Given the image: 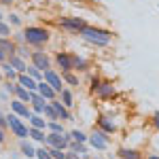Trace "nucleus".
<instances>
[{"instance_id": "nucleus-3", "label": "nucleus", "mask_w": 159, "mask_h": 159, "mask_svg": "<svg viewBox=\"0 0 159 159\" xmlns=\"http://www.w3.org/2000/svg\"><path fill=\"white\" fill-rule=\"evenodd\" d=\"M7 129H11L19 140H25V138H28V132H30V125H28L24 119H19V117H15L13 112H9V115H7Z\"/></svg>"}, {"instance_id": "nucleus-7", "label": "nucleus", "mask_w": 159, "mask_h": 159, "mask_svg": "<svg viewBox=\"0 0 159 159\" xmlns=\"http://www.w3.org/2000/svg\"><path fill=\"white\" fill-rule=\"evenodd\" d=\"M91 93H93L96 98H100V100H110V98H115V96H117V89H115V85H112L110 81L100 79L98 85L91 89Z\"/></svg>"}, {"instance_id": "nucleus-23", "label": "nucleus", "mask_w": 159, "mask_h": 159, "mask_svg": "<svg viewBox=\"0 0 159 159\" xmlns=\"http://www.w3.org/2000/svg\"><path fill=\"white\" fill-rule=\"evenodd\" d=\"M32 93H34V91H28V89H24L21 85H17V83H15V91H13L15 100H19V102H24V104H30Z\"/></svg>"}, {"instance_id": "nucleus-5", "label": "nucleus", "mask_w": 159, "mask_h": 159, "mask_svg": "<svg viewBox=\"0 0 159 159\" xmlns=\"http://www.w3.org/2000/svg\"><path fill=\"white\" fill-rule=\"evenodd\" d=\"M30 64L36 66L40 72H45V70H49L51 66H53V57H51L49 53H45L43 49H34L32 55H30Z\"/></svg>"}, {"instance_id": "nucleus-12", "label": "nucleus", "mask_w": 159, "mask_h": 159, "mask_svg": "<svg viewBox=\"0 0 159 159\" xmlns=\"http://www.w3.org/2000/svg\"><path fill=\"white\" fill-rule=\"evenodd\" d=\"M96 125H98L100 132H104L106 136L115 134L117 129H119V125H115V121L110 119V117H106V115H102V117H98V121H96Z\"/></svg>"}, {"instance_id": "nucleus-4", "label": "nucleus", "mask_w": 159, "mask_h": 159, "mask_svg": "<svg viewBox=\"0 0 159 159\" xmlns=\"http://www.w3.org/2000/svg\"><path fill=\"white\" fill-rule=\"evenodd\" d=\"M57 25H60L64 32H68V34H79L87 25V21L83 17H61L60 21H57Z\"/></svg>"}, {"instance_id": "nucleus-18", "label": "nucleus", "mask_w": 159, "mask_h": 159, "mask_svg": "<svg viewBox=\"0 0 159 159\" xmlns=\"http://www.w3.org/2000/svg\"><path fill=\"white\" fill-rule=\"evenodd\" d=\"M36 93H38V96H43V98L47 100V102H51V100H55V98H57V93L53 91V87H49L47 83H45V81H40V83H38Z\"/></svg>"}, {"instance_id": "nucleus-40", "label": "nucleus", "mask_w": 159, "mask_h": 159, "mask_svg": "<svg viewBox=\"0 0 159 159\" xmlns=\"http://www.w3.org/2000/svg\"><path fill=\"white\" fill-rule=\"evenodd\" d=\"M153 125L159 129V110H155V112H153Z\"/></svg>"}, {"instance_id": "nucleus-9", "label": "nucleus", "mask_w": 159, "mask_h": 159, "mask_svg": "<svg viewBox=\"0 0 159 159\" xmlns=\"http://www.w3.org/2000/svg\"><path fill=\"white\" fill-rule=\"evenodd\" d=\"M43 81L47 83L49 87H53V91L55 93H60L61 89H64V81H61V74L55 72L53 68H49V70H45L43 72Z\"/></svg>"}, {"instance_id": "nucleus-39", "label": "nucleus", "mask_w": 159, "mask_h": 159, "mask_svg": "<svg viewBox=\"0 0 159 159\" xmlns=\"http://www.w3.org/2000/svg\"><path fill=\"white\" fill-rule=\"evenodd\" d=\"M64 159H81V155H76L72 151H66V153H64Z\"/></svg>"}, {"instance_id": "nucleus-16", "label": "nucleus", "mask_w": 159, "mask_h": 159, "mask_svg": "<svg viewBox=\"0 0 159 159\" xmlns=\"http://www.w3.org/2000/svg\"><path fill=\"white\" fill-rule=\"evenodd\" d=\"M7 61L11 64L13 68H15V72H17V74H25V68H28V61H25L24 57H19L17 53H13V55H9V57H7Z\"/></svg>"}, {"instance_id": "nucleus-22", "label": "nucleus", "mask_w": 159, "mask_h": 159, "mask_svg": "<svg viewBox=\"0 0 159 159\" xmlns=\"http://www.w3.org/2000/svg\"><path fill=\"white\" fill-rule=\"evenodd\" d=\"M0 51L9 57V55H13V53L17 51V43L11 40V36H9V38H0Z\"/></svg>"}, {"instance_id": "nucleus-1", "label": "nucleus", "mask_w": 159, "mask_h": 159, "mask_svg": "<svg viewBox=\"0 0 159 159\" xmlns=\"http://www.w3.org/2000/svg\"><path fill=\"white\" fill-rule=\"evenodd\" d=\"M21 36H24L25 45L34 51V49H43L51 40V30L45 28V25H25Z\"/></svg>"}, {"instance_id": "nucleus-45", "label": "nucleus", "mask_w": 159, "mask_h": 159, "mask_svg": "<svg viewBox=\"0 0 159 159\" xmlns=\"http://www.w3.org/2000/svg\"><path fill=\"white\" fill-rule=\"evenodd\" d=\"M2 19H4V13H2V11H0V21H2Z\"/></svg>"}, {"instance_id": "nucleus-47", "label": "nucleus", "mask_w": 159, "mask_h": 159, "mask_svg": "<svg viewBox=\"0 0 159 159\" xmlns=\"http://www.w3.org/2000/svg\"><path fill=\"white\" fill-rule=\"evenodd\" d=\"M87 159H102V157H87Z\"/></svg>"}, {"instance_id": "nucleus-33", "label": "nucleus", "mask_w": 159, "mask_h": 159, "mask_svg": "<svg viewBox=\"0 0 159 159\" xmlns=\"http://www.w3.org/2000/svg\"><path fill=\"white\" fill-rule=\"evenodd\" d=\"M34 159H51V155H49V148L45 147V144H40V147H36Z\"/></svg>"}, {"instance_id": "nucleus-30", "label": "nucleus", "mask_w": 159, "mask_h": 159, "mask_svg": "<svg viewBox=\"0 0 159 159\" xmlns=\"http://www.w3.org/2000/svg\"><path fill=\"white\" fill-rule=\"evenodd\" d=\"M19 57H24V60H30V55H32V49L25 45V43H17V51H15Z\"/></svg>"}, {"instance_id": "nucleus-44", "label": "nucleus", "mask_w": 159, "mask_h": 159, "mask_svg": "<svg viewBox=\"0 0 159 159\" xmlns=\"http://www.w3.org/2000/svg\"><path fill=\"white\" fill-rule=\"evenodd\" d=\"M147 159H159V155H155V153H153V155H148Z\"/></svg>"}, {"instance_id": "nucleus-35", "label": "nucleus", "mask_w": 159, "mask_h": 159, "mask_svg": "<svg viewBox=\"0 0 159 159\" xmlns=\"http://www.w3.org/2000/svg\"><path fill=\"white\" fill-rule=\"evenodd\" d=\"M7 24L9 25H21V17H19L17 13H11V15L7 17Z\"/></svg>"}, {"instance_id": "nucleus-31", "label": "nucleus", "mask_w": 159, "mask_h": 159, "mask_svg": "<svg viewBox=\"0 0 159 159\" xmlns=\"http://www.w3.org/2000/svg\"><path fill=\"white\" fill-rule=\"evenodd\" d=\"M68 136H70V140H74V142H83V144H87V134L81 132V129H72V132H68Z\"/></svg>"}, {"instance_id": "nucleus-32", "label": "nucleus", "mask_w": 159, "mask_h": 159, "mask_svg": "<svg viewBox=\"0 0 159 159\" xmlns=\"http://www.w3.org/2000/svg\"><path fill=\"white\" fill-rule=\"evenodd\" d=\"M47 129L51 134H66V129H64V125L60 121H47Z\"/></svg>"}, {"instance_id": "nucleus-10", "label": "nucleus", "mask_w": 159, "mask_h": 159, "mask_svg": "<svg viewBox=\"0 0 159 159\" xmlns=\"http://www.w3.org/2000/svg\"><path fill=\"white\" fill-rule=\"evenodd\" d=\"M55 60V66L60 68V72H72V53L68 51H57L53 55Z\"/></svg>"}, {"instance_id": "nucleus-42", "label": "nucleus", "mask_w": 159, "mask_h": 159, "mask_svg": "<svg viewBox=\"0 0 159 159\" xmlns=\"http://www.w3.org/2000/svg\"><path fill=\"white\" fill-rule=\"evenodd\" d=\"M0 2H2V4H7V7H11V4L15 2V0H0Z\"/></svg>"}, {"instance_id": "nucleus-29", "label": "nucleus", "mask_w": 159, "mask_h": 159, "mask_svg": "<svg viewBox=\"0 0 159 159\" xmlns=\"http://www.w3.org/2000/svg\"><path fill=\"white\" fill-rule=\"evenodd\" d=\"M25 74H28L30 79H34L36 83H40V81H43V72L38 70L36 66H32V64H28V68H25Z\"/></svg>"}, {"instance_id": "nucleus-46", "label": "nucleus", "mask_w": 159, "mask_h": 159, "mask_svg": "<svg viewBox=\"0 0 159 159\" xmlns=\"http://www.w3.org/2000/svg\"><path fill=\"white\" fill-rule=\"evenodd\" d=\"M2 81H4V76H2V72H0V83H2Z\"/></svg>"}, {"instance_id": "nucleus-25", "label": "nucleus", "mask_w": 159, "mask_h": 159, "mask_svg": "<svg viewBox=\"0 0 159 159\" xmlns=\"http://www.w3.org/2000/svg\"><path fill=\"white\" fill-rule=\"evenodd\" d=\"M45 129H36V127H30V132H28V140H32V142H38V144H45Z\"/></svg>"}, {"instance_id": "nucleus-8", "label": "nucleus", "mask_w": 159, "mask_h": 159, "mask_svg": "<svg viewBox=\"0 0 159 159\" xmlns=\"http://www.w3.org/2000/svg\"><path fill=\"white\" fill-rule=\"evenodd\" d=\"M68 144H70V136L68 132L66 134H47L45 138V147L49 148H60V151H68Z\"/></svg>"}, {"instance_id": "nucleus-37", "label": "nucleus", "mask_w": 159, "mask_h": 159, "mask_svg": "<svg viewBox=\"0 0 159 159\" xmlns=\"http://www.w3.org/2000/svg\"><path fill=\"white\" fill-rule=\"evenodd\" d=\"M47 148H49V147H47ZM64 153H66V151H60V148H49L51 159H64Z\"/></svg>"}, {"instance_id": "nucleus-17", "label": "nucleus", "mask_w": 159, "mask_h": 159, "mask_svg": "<svg viewBox=\"0 0 159 159\" xmlns=\"http://www.w3.org/2000/svg\"><path fill=\"white\" fill-rule=\"evenodd\" d=\"M117 157H119V159H142V153H140L138 148L119 147V151H117Z\"/></svg>"}, {"instance_id": "nucleus-13", "label": "nucleus", "mask_w": 159, "mask_h": 159, "mask_svg": "<svg viewBox=\"0 0 159 159\" xmlns=\"http://www.w3.org/2000/svg\"><path fill=\"white\" fill-rule=\"evenodd\" d=\"M51 106H53V110H55V115H57V121H68V119H72V110L66 108L64 104H61L60 100H51Z\"/></svg>"}, {"instance_id": "nucleus-27", "label": "nucleus", "mask_w": 159, "mask_h": 159, "mask_svg": "<svg viewBox=\"0 0 159 159\" xmlns=\"http://www.w3.org/2000/svg\"><path fill=\"white\" fill-rule=\"evenodd\" d=\"M68 151H72V153H76V155H87V151H89V147L87 144H83V142H74V140H70V144H68Z\"/></svg>"}, {"instance_id": "nucleus-38", "label": "nucleus", "mask_w": 159, "mask_h": 159, "mask_svg": "<svg viewBox=\"0 0 159 159\" xmlns=\"http://www.w3.org/2000/svg\"><path fill=\"white\" fill-rule=\"evenodd\" d=\"M0 129H7V115L0 110Z\"/></svg>"}, {"instance_id": "nucleus-48", "label": "nucleus", "mask_w": 159, "mask_h": 159, "mask_svg": "<svg viewBox=\"0 0 159 159\" xmlns=\"http://www.w3.org/2000/svg\"><path fill=\"white\" fill-rule=\"evenodd\" d=\"M0 151H2V147H0Z\"/></svg>"}, {"instance_id": "nucleus-15", "label": "nucleus", "mask_w": 159, "mask_h": 159, "mask_svg": "<svg viewBox=\"0 0 159 159\" xmlns=\"http://www.w3.org/2000/svg\"><path fill=\"white\" fill-rule=\"evenodd\" d=\"M89 66H91L89 57H85V55H74L72 53V72H87Z\"/></svg>"}, {"instance_id": "nucleus-43", "label": "nucleus", "mask_w": 159, "mask_h": 159, "mask_svg": "<svg viewBox=\"0 0 159 159\" xmlns=\"http://www.w3.org/2000/svg\"><path fill=\"white\" fill-rule=\"evenodd\" d=\"M2 61H7V55H4V53L0 51V64H2Z\"/></svg>"}, {"instance_id": "nucleus-11", "label": "nucleus", "mask_w": 159, "mask_h": 159, "mask_svg": "<svg viewBox=\"0 0 159 159\" xmlns=\"http://www.w3.org/2000/svg\"><path fill=\"white\" fill-rule=\"evenodd\" d=\"M9 108H11V112L15 115V117H19V119H24V121H28L30 117H32V110H30V106L28 104H24V102H19V100H11V104H9Z\"/></svg>"}, {"instance_id": "nucleus-2", "label": "nucleus", "mask_w": 159, "mask_h": 159, "mask_svg": "<svg viewBox=\"0 0 159 159\" xmlns=\"http://www.w3.org/2000/svg\"><path fill=\"white\" fill-rule=\"evenodd\" d=\"M79 36L85 43L93 45V47H108L112 43V32L104 30V28H98V25H89V24L79 32Z\"/></svg>"}, {"instance_id": "nucleus-19", "label": "nucleus", "mask_w": 159, "mask_h": 159, "mask_svg": "<svg viewBox=\"0 0 159 159\" xmlns=\"http://www.w3.org/2000/svg\"><path fill=\"white\" fill-rule=\"evenodd\" d=\"M19 151H21V155H24L25 159H34V153H36V144L32 142V140H21L19 142Z\"/></svg>"}, {"instance_id": "nucleus-34", "label": "nucleus", "mask_w": 159, "mask_h": 159, "mask_svg": "<svg viewBox=\"0 0 159 159\" xmlns=\"http://www.w3.org/2000/svg\"><path fill=\"white\" fill-rule=\"evenodd\" d=\"M9 36H11V25L2 19L0 21V38H9Z\"/></svg>"}, {"instance_id": "nucleus-20", "label": "nucleus", "mask_w": 159, "mask_h": 159, "mask_svg": "<svg viewBox=\"0 0 159 159\" xmlns=\"http://www.w3.org/2000/svg\"><path fill=\"white\" fill-rule=\"evenodd\" d=\"M57 100H60L61 104L66 106V108H72L74 106V96H72V89L70 87H64L60 93H57Z\"/></svg>"}, {"instance_id": "nucleus-6", "label": "nucleus", "mask_w": 159, "mask_h": 159, "mask_svg": "<svg viewBox=\"0 0 159 159\" xmlns=\"http://www.w3.org/2000/svg\"><path fill=\"white\" fill-rule=\"evenodd\" d=\"M87 144L91 148H96V151H106L110 144V136H106L104 132H100L98 127H96L91 134L87 136Z\"/></svg>"}, {"instance_id": "nucleus-36", "label": "nucleus", "mask_w": 159, "mask_h": 159, "mask_svg": "<svg viewBox=\"0 0 159 159\" xmlns=\"http://www.w3.org/2000/svg\"><path fill=\"white\" fill-rule=\"evenodd\" d=\"M2 91L9 96V93H13L15 91V81H2Z\"/></svg>"}, {"instance_id": "nucleus-28", "label": "nucleus", "mask_w": 159, "mask_h": 159, "mask_svg": "<svg viewBox=\"0 0 159 159\" xmlns=\"http://www.w3.org/2000/svg\"><path fill=\"white\" fill-rule=\"evenodd\" d=\"M61 74V81H64V87L68 85V87H76L79 85V76L72 72H60Z\"/></svg>"}, {"instance_id": "nucleus-14", "label": "nucleus", "mask_w": 159, "mask_h": 159, "mask_svg": "<svg viewBox=\"0 0 159 159\" xmlns=\"http://www.w3.org/2000/svg\"><path fill=\"white\" fill-rule=\"evenodd\" d=\"M28 106H30V110H32V115H43V110H45V106H47V100L43 98V96H38L36 91H34Z\"/></svg>"}, {"instance_id": "nucleus-21", "label": "nucleus", "mask_w": 159, "mask_h": 159, "mask_svg": "<svg viewBox=\"0 0 159 159\" xmlns=\"http://www.w3.org/2000/svg\"><path fill=\"white\" fill-rule=\"evenodd\" d=\"M17 85H21L24 89H28V91H36L38 83L34 81V79H30L28 74H17V81H15Z\"/></svg>"}, {"instance_id": "nucleus-24", "label": "nucleus", "mask_w": 159, "mask_h": 159, "mask_svg": "<svg viewBox=\"0 0 159 159\" xmlns=\"http://www.w3.org/2000/svg\"><path fill=\"white\" fill-rule=\"evenodd\" d=\"M0 72L4 76V81H17V72H15V68H13L9 61H2L0 64Z\"/></svg>"}, {"instance_id": "nucleus-26", "label": "nucleus", "mask_w": 159, "mask_h": 159, "mask_svg": "<svg viewBox=\"0 0 159 159\" xmlns=\"http://www.w3.org/2000/svg\"><path fill=\"white\" fill-rule=\"evenodd\" d=\"M28 125H30V127H36V129H47V121H45L43 115H32V117L28 119Z\"/></svg>"}, {"instance_id": "nucleus-41", "label": "nucleus", "mask_w": 159, "mask_h": 159, "mask_svg": "<svg viewBox=\"0 0 159 159\" xmlns=\"http://www.w3.org/2000/svg\"><path fill=\"white\" fill-rule=\"evenodd\" d=\"M7 142V136H4V129H0V147Z\"/></svg>"}]
</instances>
